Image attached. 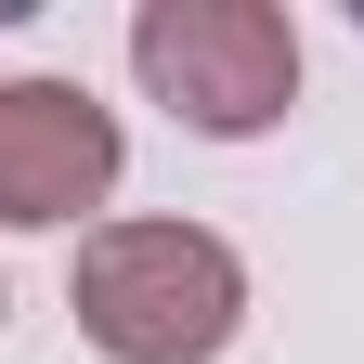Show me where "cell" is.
Here are the masks:
<instances>
[{"mask_svg":"<svg viewBox=\"0 0 364 364\" xmlns=\"http://www.w3.org/2000/svg\"><path fill=\"white\" fill-rule=\"evenodd\" d=\"M105 182H117V117L78 78H0V221L14 235L105 208Z\"/></svg>","mask_w":364,"mask_h":364,"instance_id":"obj_3","label":"cell"},{"mask_svg":"<svg viewBox=\"0 0 364 364\" xmlns=\"http://www.w3.org/2000/svg\"><path fill=\"white\" fill-rule=\"evenodd\" d=\"M78 338L105 364H208L247 326V260L208 221H105L78 247Z\"/></svg>","mask_w":364,"mask_h":364,"instance_id":"obj_1","label":"cell"},{"mask_svg":"<svg viewBox=\"0 0 364 364\" xmlns=\"http://www.w3.org/2000/svg\"><path fill=\"white\" fill-rule=\"evenodd\" d=\"M130 65L208 144H247V130H273L299 105V26L273 0H144L130 14Z\"/></svg>","mask_w":364,"mask_h":364,"instance_id":"obj_2","label":"cell"},{"mask_svg":"<svg viewBox=\"0 0 364 364\" xmlns=\"http://www.w3.org/2000/svg\"><path fill=\"white\" fill-rule=\"evenodd\" d=\"M0 312H14V299H0Z\"/></svg>","mask_w":364,"mask_h":364,"instance_id":"obj_4","label":"cell"}]
</instances>
